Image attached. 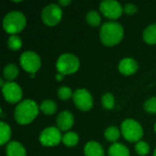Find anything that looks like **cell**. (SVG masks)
<instances>
[{
    "mask_svg": "<svg viewBox=\"0 0 156 156\" xmlns=\"http://www.w3.org/2000/svg\"><path fill=\"white\" fill-rule=\"evenodd\" d=\"M123 35V27L121 24L114 21L103 23L100 30L101 40L107 47H113L119 44L122 40Z\"/></svg>",
    "mask_w": 156,
    "mask_h": 156,
    "instance_id": "obj_1",
    "label": "cell"
},
{
    "mask_svg": "<svg viewBox=\"0 0 156 156\" xmlns=\"http://www.w3.org/2000/svg\"><path fill=\"white\" fill-rule=\"evenodd\" d=\"M39 112L37 102L32 100H25L17 104L14 112L16 122L20 125H27L32 122Z\"/></svg>",
    "mask_w": 156,
    "mask_h": 156,
    "instance_id": "obj_2",
    "label": "cell"
},
{
    "mask_svg": "<svg viewBox=\"0 0 156 156\" xmlns=\"http://www.w3.org/2000/svg\"><path fill=\"white\" fill-rule=\"evenodd\" d=\"M27 24L26 16L19 11H12L5 15L3 19V27L5 31L11 35L21 32Z\"/></svg>",
    "mask_w": 156,
    "mask_h": 156,
    "instance_id": "obj_3",
    "label": "cell"
},
{
    "mask_svg": "<svg viewBox=\"0 0 156 156\" xmlns=\"http://www.w3.org/2000/svg\"><path fill=\"white\" fill-rule=\"evenodd\" d=\"M56 67L58 73L62 75H70L78 71L80 68V60L75 55L65 53L58 58Z\"/></svg>",
    "mask_w": 156,
    "mask_h": 156,
    "instance_id": "obj_4",
    "label": "cell"
},
{
    "mask_svg": "<svg viewBox=\"0 0 156 156\" xmlns=\"http://www.w3.org/2000/svg\"><path fill=\"white\" fill-rule=\"evenodd\" d=\"M122 133L128 142H140L144 135V130L141 124L133 119H126L122 122Z\"/></svg>",
    "mask_w": 156,
    "mask_h": 156,
    "instance_id": "obj_5",
    "label": "cell"
},
{
    "mask_svg": "<svg viewBox=\"0 0 156 156\" xmlns=\"http://www.w3.org/2000/svg\"><path fill=\"white\" fill-rule=\"evenodd\" d=\"M41 18L45 25L54 27L60 22L62 18V10L58 5L49 4L43 8L41 12Z\"/></svg>",
    "mask_w": 156,
    "mask_h": 156,
    "instance_id": "obj_6",
    "label": "cell"
},
{
    "mask_svg": "<svg viewBox=\"0 0 156 156\" xmlns=\"http://www.w3.org/2000/svg\"><path fill=\"white\" fill-rule=\"evenodd\" d=\"M20 65L24 70L30 74H35L41 66L39 56L31 50L25 51L20 56Z\"/></svg>",
    "mask_w": 156,
    "mask_h": 156,
    "instance_id": "obj_7",
    "label": "cell"
},
{
    "mask_svg": "<svg viewBox=\"0 0 156 156\" xmlns=\"http://www.w3.org/2000/svg\"><path fill=\"white\" fill-rule=\"evenodd\" d=\"M60 130L57 127H48L44 129L39 135V142L46 147H52L58 145L62 141Z\"/></svg>",
    "mask_w": 156,
    "mask_h": 156,
    "instance_id": "obj_8",
    "label": "cell"
},
{
    "mask_svg": "<svg viewBox=\"0 0 156 156\" xmlns=\"http://www.w3.org/2000/svg\"><path fill=\"white\" fill-rule=\"evenodd\" d=\"M101 14L109 19H117L123 13V7L121 4L114 0H105L100 4Z\"/></svg>",
    "mask_w": 156,
    "mask_h": 156,
    "instance_id": "obj_9",
    "label": "cell"
},
{
    "mask_svg": "<svg viewBox=\"0 0 156 156\" xmlns=\"http://www.w3.org/2000/svg\"><path fill=\"white\" fill-rule=\"evenodd\" d=\"M2 92L5 100L11 104L19 102L23 96V91L20 86L13 81H6L2 87Z\"/></svg>",
    "mask_w": 156,
    "mask_h": 156,
    "instance_id": "obj_10",
    "label": "cell"
},
{
    "mask_svg": "<svg viewBox=\"0 0 156 156\" xmlns=\"http://www.w3.org/2000/svg\"><path fill=\"white\" fill-rule=\"evenodd\" d=\"M73 101L77 108L82 112H88L93 106L92 96L85 89L77 90L73 94Z\"/></svg>",
    "mask_w": 156,
    "mask_h": 156,
    "instance_id": "obj_11",
    "label": "cell"
},
{
    "mask_svg": "<svg viewBox=\"0 0 156 156\" xmlns=\"http://www.w3.org/2000/svg\"><path fill=\"white\" fill-rule=\"evenodd\" d=\"M57 128L60 131H69L72 128L74 124V116L69 111L61 112L56 120Z\"/></svg>",
    "mask_w": 156,
    "mask_h": 156,
    "instance_id": "obj_12",
    "label": "cell"
},
{
    "mask_svg": "<svg viewBox=\"0 0 156 156\" xmlns=\"http://www.w3.org/2000/svg\"><path fill=\"white\" fill-rule=\"evenodd\" d=\"M119 70L122 74L125 76H130L134 74L138 70V64L133 58H125L121 60L119 64Z\"/></svg>",
    "mask_w": 156,
    "mask_h": 156,
    "instance_id": "obj_13",
    "label": "cell"
},
{
    "mask_svg": "<svg viewBox=\"0 0 156 156\" xmlns=\"http://www.w3.org/2000/svg\"><path fill=\"white\" fill-rule=\"evenodd\" d=\"M85 156H104V150L102 146L97 142H89L84 147Z\"/></svg>",
    "mask_w": 156,
    "mask_h": 156,
    "instance_id": "obj_14",
    "label": "cell"
},
{
    "mask_svg": "<svg viewBox=\"0 0 156 156\" xmlns=\"http://www.w3.org/2000/svg\"><path fill=\"white\" fill-rule=\"evenodd\" d=\"M6 156H27L24 146L18 142H10L5 147Z\"/></svg>",
    "mask_w": 156,
    "mask_h": 156,
    "instance_id": "obj_15",
    "label": "cell"
},
{
    "mask_svg": "<svg viewBox=\"0 0 156 156\" xmlns=\"http://www.w3.org/2000/svg\"><path fill=\"white\" fill-rule=\"evenodd\" d=\"M109 156H130L129 149L122 144H113L108 151Z\"/></svg>",
    "mask_w": 156,
    "mask_h": 156,
    "instance_id": "obj_16",
    "label": "cell"
},
{
    "mask_svg": "<svg viewBox=\"0 0 156 156\" xmlns=\"http://www.w3.org/2000/svg\"><path fill=\"white\" fill-rule=\"evenodd\" d=\"M144 39L149 45L156 44V24L150 25L144 31Z\"/></svg>",
    "mask_w": 156,
    "mask_h": 156,
    "instance_id": "obj_17",
    "label": "cell"
},
{
    "mask_svg": "<svg viewBox=\"0 0 156 156\" xmlns=\"http://www.w3.org/2000/svg\"><path fill=\"white\" fill-rule=\"evenodd\" d=\"M18 73H19L18 68L15 64H8L3 69L4 78L7 81H12L13 80H15L18 76Z\"/></svg>",
    "mask_w": 156,
    "mask_h": 156,
    "instance_id": "obj_18",
    "label": "cell"
},
{
    "mask_svg": "<svg viewBox=\"0 0 156 156\" xmlns=\"http://www.w3.org/2000/svg\"><path fill=\"white\" fill-rule=\"evenodd\" d=\"M39 110L46 115H51L57 112V104L54 101L47 100L41 102Z\"/></svg>",
    "mask_w": 156,
    "mask_h": 156,
    "instance_id": "obj_19",
    "label": "cell"
},
{
    "mask_svg": "<svg viewBox=\"0 0 156 156\" xmlns=\"http://www.w3.org/2000/svg\"><path fill=\"white\" fill-rule=\"evenodd\" d=\"M11 137V129L9 125L4 122H0V144H5Z\"/></svg>",
    "mask_w": 156,
    "mask_h": 156,
    "instance_id": "obj_20",
    "label": "cell"
},
{
    "mask_svg": "<svg viewBox=\"0 0 156 156\" xmlns=\"http://www.w3.org/2000/svg\"><path fill=\"white\" fill-rule=\"evenodd\" d=\"M104 135H105V138H106L107 141L115 144V143H117V141L120 138L121 132L119 131V129L117 127H115V126H110V127H108L105 130Z\"/></svg>",
    "mask_w": 156,
    "mask_h": 156,
    "instance_id": "obj_21",
    "label": "cell"
},
{
    "mask_svg": "<svg viewBox=\"0 0 156 156\" xmlns=\"http://www.w3.org/2000/svg\"><path fill=\"white\" fill-rule=\"evenodd\" d=\"M62 143L68 147H73L79 143V135L73 132L66 133L62 137Z\"/></svg>",
    "mask_w": 156,
    "mask_h": 156,
    "instance_id": "obj_22",
    "label": "cell"
},
{
    "mask_svg": "<svg viewBox=\"0 0 156 156\" xmlns=\"http://www.w3.org/2000/svg\"><path fill=\"white\" fill-rule=\"evenodd\" d=\"M86 21L87 23L91 27H98L101 25V17L100 14L96 11H90L86 16Z\"/></svg>",
    "mask_w": 156,
    "mask_h": 156,
    "instance_id": "obj_23",
    "label": "cell"
},
{
    "mask_svg": "<svg viewBox=\"0 0 156 156\" xmlns=\"http://www.w3.org/2000/svg\"><path fill=\"white\" fill-rule=\"evenodd\" d=\"M101 103H102L103 107L106 110H112L114 108V106H115V99H114V96L112 93H110V92L105 93L102 96Z\"/></svg>",
    "mask_w": 156,
    "mask_h": 156,
    "instance_id": "obj_24",
    "label": "cell"
},
{
    "mask_svg": "<svg viewBox=\"0 0 156 156\" xmlns=\"http://www.w3.org/2000/svg\"><path fill=\"white\" fill-rule=\"evenodd\" d=\"M7 46L11 50H18L22 47V40L16 35H11L7 39Z\"/></svg>",
    "mask_w": 156,
    "mask_h": 156,
    "instance_id": "obj_25",
    "label": "cell"
},
{
    "mask_svg": "<svg viewBox=\"0 0 156 156\" xmlns=\"http://www.w3.org/2000/svg\"><path fill=\"white\" fill-rule=\"evenodd\" d=\"M135 151L140 156L147 155L150 152V146L146 142L140 141L135 145Z\"/></svg>",
    "mask_w": 156,
    "mask_h": 156,
    "instance_id": "obj_26",
    "label": "cell"
},
{
    "mask_svg": "<svg viewBox=\"0 0 156 156\" xmlns=\"http://www.w3.org/2000/svg\"><path fill=\"white\" fill-rule=\"evenodd\" d=\"M73 94L74 93L72 92L71 89L67 86L60 87L58 90V97L62 101H67L70 99L71 97H73Z\"/></svg>",
    "mask_w": 156,
    "mask_h": 156,
    "instance_id": "obj_27",
    "label": "cell"
},
{
    "mask_svg": "<svg viewBox=\"0 0 156 156\" xmlns=\"http://www.w3.org/2000/svg\"><path fill=\"white\" fill-rule=\"evenodd\" d=\"M144 110L149 113H156V97H152L144 102Z\"/></svg>",
    "mask_w": 156,
    "mask_h": 156,
    "instance_id": "obj_28",
    "label": "cell"
},
{
    "mask_svg": "<svg viewBox=\"0 0 156 156\" xmlns=\"http://www.w3.org/2000/svg\"><path fill=\"white\" fill-rule=\"evenodd\" d=\"M123 12L129 16L134 15L137 12V6L134 5L133 4H126L123 6Z\"/></svg>",
    "mask_w": 156,
    "mask_h": 156,
    "instance_id": "obj_29",
    "label": "cell"
},
{
    "mask_svg": "<svg viewBox=\"0 0 156 156\" xmlns=\"http://www.w3.org/2000/svg\"><path fill=\"white\" fill-rule=\"evenodd\" d=\"M69 4H70V0H59L58 5L61 6H67Z\"/></svg>",
    "mask_w": 156,
    "mask_h": 156,
    "instance_id": "obj_30",
    "label": "cell"
},
{
    "mask_svg": "<svg viewBox=\"0 0 156 156\" xmlns=\"http://www.w3.org/2000/svg\"><path fill=\"white\" fill-rule=\"evenodd\" d=\"M63 78H64V75H62V74H60V73H58V74L56 75V80H58V81L62 80Z\"/></svg>",
    "mask_w": 156,
    "mask_h": 156,
    "instance_id": "obj_31",
    "label": "cell"
},
{
    "mask_svg": "<svg viewBox=\"0 0 156 156\" xmlns=\"http://www.w3.org/2000/svg\"><path fill=\"white\" fill-rule=\"evenodd\" d=\"M154 156H156V149L154 150Z\"/></svg>",
    "mask_w": 156,
    "mask_h": 156,
    "instance_id": "obj_32",
    "label": "cell"
},
{
    "mask_svg": "<svg viewBox=\"0 0 156 156\" xmlns=\"http://www.w3.org/2000/svg\"><path fill=\"white\" fill-rule=\"evenodd\" d=\"M154 131H155V133H156V123H155V125H154Z\"/></svg>",
    "mask_w": 156,
    "mask_h": 156,
    "instance_id": "obj_33",
    "label": "cell"
}]
</instances>
